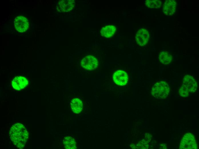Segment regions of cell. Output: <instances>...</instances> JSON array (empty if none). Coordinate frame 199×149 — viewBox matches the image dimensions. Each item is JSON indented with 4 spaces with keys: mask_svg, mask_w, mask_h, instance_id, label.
Returning a JSON list of instances; mask_svg holds the SVG:
<instances>
[{
    "mask_svg": "<svg viewBox=\"0 0 199 149\" xmlns=\"http://www.w3.org/2000/svg\"><path fill=\"white\" fill-rule=\"evenodd\" d=\"M170 89L166 82L160 81L156 82L152 88V93L153 96L158 99H165L168 96Z\"/></svg>",
    "mask_w": 199,
    "mask_h": 149,
    "instance_id": "cell-2",
    "label": "cell"
},
{
    "mask_svg": "<svg viewBox=\"0 0 199 149\" xmlns=\"http://www.w3.org/2000/svg\"><path fill=\"white\" fill-rule=\"evenodd\" d=\"M197 146L194 136L190 133L186 134L181 141L179 149H196Z\"/></svg>",
    "mask_w": 199,
    "mask_h": 149,
    "instance_id": "cell-3",
    "label": "cell"
},
{
    "mask_svg": "<svg viewBox=\"0 0 199 149\" xmlns=\"http://www.w3.org/2000/svg\"><path fill=\"white\" fill-rule=\"evenodd\" d=\"M14 24L16 30L18 32L21 33L26 32L29 26L28 19L22 16H18L15 18Z\"/></svg>",
    "mask_w": 199,
    "mask_h": 149,
    "instance_id": "cell-5",
    "label": "cell"
},
{
    "mask_svg": "<svg viewBox=\"0 0 199 149\" xmlns=\"http://www.w3.org/2000/svg\"><path fill=\"white\" fill-rule=\"evenodd\" d=\"M177 3L174 0H167L164 3L162 10L164 13L168 15H171L174 14L176 11Z\"/></svg>",
    "mask_w": 199,
    "mask_h": 149,
    "instance_id": "cell-12",
    "label": "cell"
},
{
    "mask_svg": "<svg viewBox=\"0 0 199 149\" xmlns=\"http://www.w3.org/2000/svg\"><path fill=\"white\" fill-rule=\"evenodd\" d=\"M69 106L71 112L75 114H78L83 110V102L81 99L79 97H72L70 100Z\"/></svg>",
    "mask_w": 199,
    "mask_h": 149,
    "instance_id": "cell-6",
    "label": "cell"
},
{
    "mask_svg": "<svg viewBox=\"0 0 199 149\" xmlns=\"http://www.w3.org/2000/svg\"><path fill=\"white\" fill-rule=\"evenodd\" d=\"M81 66L85 69L92 70L96 69L98 65L97 59L94 56L88 55L84 57L81 60Z\"/></svg>",
    "mask_w": 199,
    "mask_h": 149,
    "instance_id": "cell-4",
    "label": "cell"
},
{
    "mask_svg": "<svg viewBox=\"0 0 199 149\" xmlns=\"http://www.w3.org/2000/svg\"><path fill=\"white\" fill-rule=\"evenodd\" d=\"M159 59L160 62L164 65H168L171 62L172 57L171 55L168 52L162 51L159 54Z\"/></svg>",
    "mask_w": 199,
    "mask_h": 149,
    "instance_id": "cell-15",
    "label": "cell"
},
{
    "mask_svg": "<svg viewBox=\"0 0 199 149\" xmlns=\"http://www.w3.org/2000/svg\"><path fill=\"white\" fill-rule=\"evenodd\" d=\"M28 80L25 77L18 76L15 77L11 82L13 88L16 90H20L24 89L28 85Z\"/></svg>",
    "mask_w": 199,
    "mask_h": 149,
    "instance_id": "cell-11",
    "label": "cell"
},
{
    "mask_svg": "<svg viewBox=\"0 0 199 149\" xmlns=\"http://www.w3.org/2000/svg\"><path fill=\"white\" fill-rule=\"evenodd\" d=\"M63 147L67 149H75L77 148L76 141L73 137L67 136L64 137L62 140Z\"/></svg>",
    "mask_w": 199,
    "mask_h": 149,
    "instance_id": "cell-13",
    "label": "cell"
},
{
    "mask_svg": "<svg viewBox=\"0 0 199 149\" xmlns=\"http://www.w3.org/2000/svg\"><path fill=\"white\" fill-rule=\"evenodd\" d=\"M137 146L139 149H147L148 148V144L147 142L141 141L138 143Z\"/></svg>",
    "mask_w": 199,
    "mask_h": 149,
    "instance_id": "cell-18",
    "label": "cell"
},
{
    "mask_svg": "<svg viewBox=\"0 0 199 149\" xmlns=\"http://www.w3.org/2000/svg\"><path fill=\"white\" fill-rule=\"evenodd\" d=\"M182 86L189 92L194 93L197 89V83L195 79L191 76L187 75L183 79Z\"/></svg>",
    "mask_w": 199,
    "mask_h": 149,
    "instance_id": "cell-9",
    "label": "cell"
},
{
    "mask_svg": "<svg viewBox=\"0 0 199 149\" xmlns=\"http://www.w3.org/2000/svg\"><path fill=\"white\" fill-rule=\"evenodd\" d=\"M145 3L147 7L151 9L159 8L162 4L161 1L159 0H146Z\"/></svg>",
    "mask_w": 199,
    "mask_h": 149,
    "instance_id": "cell-16",
    "label": "cell"
},
{
    "mask_svg": "<svg viewBox=\"0 0 199 149\" xmlns=\"http://www.w3.org/2000/svg\"><path fill=\"white\" fill-rule=\"evenodd\" d=\"M114 82L120 86H124L128 83V80L127 74L124 71L118 70L116 71L113 75Z\"/></svg>",
    "mask_w": 199,
    "mask_h": 149,
    "instance_id": "cell-8",
    "label": "cell"
},
{
    "mask_svg": "<svg viewBox=\"0 0 199 149\" xmlns=\"http://www.w3.org/2000/svg\"><path fill=\"white\" fill-rule=\"evenodd\" d=\"M116 30V28L113 25H108L103 27L100 32L102 36L107 38L112 37Z\"/></svg>",
    "mask_w": 199,
    "mask_h": 149,
    "instance_id": "cell-14",
    "label": "cell"
},
{
    "mask_svg": "<svg viewBox=\"0 0 199 149\" xmlns=\"http://www.w3.org/2000/svg\"><path fill=\"white\" fill-rule=\"evenodd\" d=\"M150 34L148 31L144 28L140 29L136 36V40L137 43L142 46L145 45L149 41Z\"/></svg>",
    "mask_w": 199,
    "mask_h": 149,
    "instance_id": "cell-7",
    "label": "cell"
},
{
    "mask_svg": "<svg viewBox=\"0 0 199 149\" xmlns=\"http://www.w3.org/2000/svg\"><path fill=\"white\" fill-rule=\"evenodd\" d=\"M189 93V92L182 85L180 87L179 91L180 95L183 97L188 96L190 95Z\"/></svg>",
    "mask_w": 199,
    "mask_h": 149,
    "instance_id": "cell-17",
    "label": "cell"
},
{
    "mask_svg": "<svg viewBox=\"0 0 199 149\" xmlns=\"http://www.w3.org/2000/svg\"><path fill=\"white\" fill-rule=\"evenodd\" d=\"M160 146H163L160 147L162 149H166L167 148L166 146L163 144H162Z\"/></svg>",
    "mask_w": 199,
    "mask_h": 149,
    "instance_id": "cell-19",
    "label": "cell"
},
{
    "mask_svg": "<svg viewBox=\"0 0 199 149\" xmlns=\"http://www.w3.org/2000/svg\"><path fill=\"white\" fill-rule=\"evenodd\" d=\"M75 3L74 0H59L57 6V10L60 12L70 11L73 8Z\"/></svg>",
    "mask_w": 199,
    "mask_h": 149,
    "instance_id": "cell-10",
    "label": "cell"
},
{
    "mask_svg": "<svg viewBox=\"0 0 199 149\" xmlns=\"http://www.w3.org/2000/svg\"><path fill=\"white\" fill-rule=\"evenodd\" d=\"M9 136L14 145L20 149L24 147L29 136L26 128L23 124L20 123L14 124L11 127Z\"/></svg>",
    "mask_w": 199,
    "mask_h": 149,
    "instance_id": "cell-1",
    "label": "cell"
}]
</instances>
